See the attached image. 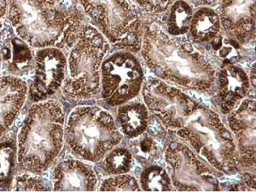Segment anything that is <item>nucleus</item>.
Segmentation results:
<instances>
[{
  "instance_id": "obj_26",
  "label": "nucleus",
  "mask_w": 256,
  "mask_h": 192,
  "mask_svg": "<svg viewBox=\"0 0 256 192\" xmlns=\"http://www.w3.org/2000/svg\"><path fill=\"white\" fill-rule=\"evenodd\" d=\"M158 164H159L160 166H164V163L163 161L158 162Z\"/></svg>"
},
{
  "instance_id": "obj_24",
  "label": "nucleus",
  "mask_w": 256,
  "mask_h": 192,
  "mask_svg": "<svg viewBox=\"0 0 256 192\" xmlns=\"http://www.w3.org/2000/svg\"><path fill=\"white\" fill-rule=\"evenodd\" d=\"M170 147L172 148H176V147H177V144L172 143V144H171Z\"/></svg>"
},
{
  "instance_id": "obj_19",
  "label": "nucleus",
  "mask_w": 256,
  "mask_h": 192,
  "mask_svg": "<svg viewBox=\"0 0 256 192\" xmlns=\"http://www.w3.org/2000/svg\"><path fill=\"white\" fill-rule=\"evenodd\" d=\"M148 131H150V132H152V134H154V132H156L157 131V129L156 128L154 127V128H150V130H148Z\"/></svg>"
},
{
  "instance_id": "obj_3",
  "label": "nucleus",
  "mask_w": 256,
  "mask_h": 192,
  "mask_svg": "<svg viewBox=\"0 0 256 192\" xmlns=\"http://www.w3.org/2000/svg\"><path fill=\"white\" fill-rule=\"evenodd\" d=\"M68 56L61 90L72 100L95 97L100 84V68L110 43L96 27L84 24Z\"/></svg>"
},
{
  "instance_id": "obj_22",
  "label": "nucleus",
  "mask_w": 256,
  "mask_h": 192,
  "mask_svg": "<svg viewBox=\"0 0 256 192\" xmlns=\"http://www.w3.org/2000/svg\"><path fill=\"white\" fill-rule=\"evenodd\" d=\"M224 136L226 137V138H230V134H228V132H224Z\"/></svg>"
},
{
  "instance_id": "obj_8",
  "label": "nucleus",
  "mask_w": 256,
  "mask_h": 192,
  "mask_svg": "<svg viewBox=\"0 0 256 192\" xmlns=\"http://www.w3.org/2000/svg\"><path fill=\"white\" fill-rule=\"evenodd\" d=\"M222 27L232 40L248 44L255 40L256 0H222Z\"/></svg>"
},
{
  "instance_id": "obj_17",
  "label": "nucleus",
  "mask_w": 256,
  "mask_h": 192,
  "mask_svg": "<svg viewBox=\"0 0 256 192\" xmlns=\"http://www.w3.org/2000/svg\"><path fill=\"white\" fill-rule=\"evenodd\" d=\"M188 1L192 6L196 8L200 6L216 8L221 2V0H188Z\"/></svg>"
},
{
  "instance_id": "obj_5",
  "label": "nucleus",
  "mask_w": 256,
  "mask_h": 192,
  "mask_svg": "<svg viewBox=\"0 0 256 192\" xmlns=\"http://www.w3.org/2000/svg\"><path fill=\"white\" fill-rule=\"evenodd\" d=\"M84 13L114 47L136 51L144 36L140 16L128 0H79Z\"/></svg>"
},
{
  "instance_id": "obj_6",
  "label": "nucleus",
  "mask_w": 256,
  "mask_h": 192,
  "mask_svg": "<svg viewBox=\"0 0 256 192\" xmlns=\"http://www.w3.org/2000/svg\"><path fill=\"white\" fill-rule=\"evenodd\" d=\"M67 64L62 50L52 47L38 50L33 80L28 86L30 99L34 102H42L58 91L65 80Z\"/></svg>"
},
{
  "instance_id": "obj_14",
  "label": "nucleus",
  "mask_w": 256,
  "mask_h": 192,
  "mask_svg": "<svg viewBox=\"0 0 256 192\" xmlns=\"http://www.w3.org/2000/svg\"><path fill=\"white\" fill-rule=\"evenodd\" d=\"M52 190V182L36 174L25 172L16 176L14 191L50 192Z\"/></svg>"
},
{
  "instance_id": "obj_9",
  "label": "nucleus",
  "mask_w": 256,
  "mask_h": 192,
  "mask_svg": "<svg viewBox=\"0 0 256 192\" xmlns=\"http://www.w3.org/2000/svg\"><path fill=\"white\" fill-rule=\"evenodd\" d=\"M51 180L54 192H94L98 182L92 166L77 159H66L57 164Z\"/></svg>"
},
{
  "instance_id": "obj_7",
  "label": "nucleus",
  "mask_w": 256,
  "mask_h": 192,
  "mask_svg": "<svg viewBox=\"0 0 256 192\" xmlns=\"http://www.w3.org/2000/svg\"><path fill=\"white\" fill-rule=\"evenodd\" d=\"M137 62L131 54L118 52L102 62L100 68L102 98L106 104H116V99L129 94L126 80L134 79L140 74Z\"/></svg>"
},
{
  "instance_id": "obj_27",
  "label": "nucleus",
  "mask_w": 256,
  "mask_h": 192,
  "mask_svg": "<svg viewBox=\"0 0 256 192\" xmlns=\"http://www.w3.org/2000/svg\"><path fill=\"white\" fill-rule=\"evenodd\" d=\"M211 44H208L207 46H206V50H208V51H210V48H211Z\"/></svg>"
},
{
  "instance_id": "obj_30",
  "label": "nucleus",
  "mask_w": 256,
  "mask_h": 192,
  "mask_svg": "<svg viewBox=\"0 0 256 192\" xmlns=\"http://www.w3.org/2000/svg\"><path fill=\"white\" fill-rule=\"evenodd\" d=\"M148 81L150 82V81H152V76H150V77H148Z\"/></svg>"
},
{
  "instance_id": "obj_20",
  "label": "nucleus",
  "mask_w": 256,
  "mask_h": 192,
  "mask_svg": "<svg viewBox=\"0 0 256 192\" xmlns=\"http://www.w3.org/2000/svg\"><path fill=\"white\" fill-rule=\"evenodd\" d=\"M230 60L232 61V62L233 64L236 63L238 62V59L236 58V56L232 57V58H230Z\"/></svg>"
},
{
  "instance_id": "obj_21",
  "label": "nucleus",
  "mask_w": 256,
  "mask_h": 192,
  "mask_svg": "<svg viewBox=\"0 0 256 192\" xmlns=\"http://www.w3.org/2000/svg\"><path fill=\"white\" fill-rule=\"evenodd\" d=\"M134 170H136V173H140L142 171V169L140 168H139V166H136V169H134Z\"/></svg>"
},
{
  "instance_id": "obj_28",
  "label": "nucleus",
  "mask_w": 256,
  "mask_h": 192,
  "mask_svg": "<svg viewBox=\"0 0 256 192\" xmlns=\"http://www.w3.org/2000/svg\"><path fill=\"white\" fill-rule=\"evenodd\" d=\"M196 102H198V104H200V102H202V99L198 98V99H196Z\"/></svg>"
},
{
  "instance_id": "obj_25",
  "label": "nucleus",
  "mask_w": 256,
  "mask_h": 192,
  "mask_svg": "<svg viewBox=\"0 0 256 192\" xmlns=\"http://www.w3.org/2000/svg\"><path fill=\"white\" fill-rule=\"evenodd\" d=\"M218 84H214V90H216L217 89H218Z\"/></svg>"
},
{
  "instance_id": "obj_1",
  "label": "nucleus",
  "mask_w": 256,
  "mask_h": 192,
  "mask_svg": "<svg viewBox=\"0 0 256 192\" xmlns=\"http://www.w3.org/2000/svg\"><path fill=\"white\" fill-rule=\"evenodd\" d=\"M8 18L16 35L38 50L72 47L86 24L82 11L56 0H8Z\"/></svg>"
},
{
  "instance_id": "obj_15",
  "label": "nucleus",
  "mask_w": 256,
  "mask_h": 192,
  "mask_svg": "<svg viewBox=\"0 0 256 192\" xmlns=\"http://www.w3.org/2000/svg\"><path fill=\"white\" fill-rule=\"evenodd\" d=\"M130 163L127 152L123 150H118L110 153L102 164V170L108 174H120L126 172Z\"/></svg>"
},
{
  "instance_id": "obj_18",
  "label": "nucleus",
  "mask_w": 256,
  "mask_h": 192,
  "mask_svg": "<svg viewBox=\"0 0 256 192\" xmlns=\"http://www.w3.org/2000/svg\"><path fill=\"white\" fill-rule=\"evenodd\" d=\"M8 0H0V34L4 26V20L8 15Z\"/></svg>"
},
{
  "instance_id": "obj_31",
  "label": "nucleus",
  "mask_w": 256,
  "mask_h": 192,
  "mask_svg": "<svg viewBox=\"0 0 256 192\" xmlns=\"http://www.w3.org/2000/svg\"><path fill=\"white\" fill-rule=\"evenodd\" d=\"M253 84H254V86H255V84H255V78H254V79H253Z\"/></svg>"
},
{
  "instance_id": "obj_29",
  "label": "nucleus",
  "mask_w": 256,
  "mask_h": 192,
  "mask_svg": "<svg viewBox=\"0 0 256 192\" xmlns=\"http://www.w3.org/2000/svg\"><path fill=\"white\" fill-rule=\"evenodd\" d=\"M150 124L153 125V124H154V120H150Z\"/></svg>"
},
{
  "instance_id": "obj_4",
  "label": "nucleus",
  "mask_w": 256,
  "mask_h": 192,
  "mask_svg": "<svg viewBox=\"0 0 256 192\" xmlns=\"http://www.w3.org/2000/svg\"><path fill=\"white\" fill-rule=\"evenodd\" d=\"M120 138L110 114L95 105L72 110L65 126V140L79 158L99 162Z\"/></svg>"
},
{
  "instance_id": "obj_16",
  "label": "nucleus",
  "mask_w": 256,
  "mask_h": 192,
  "mask_svg": "<svg viewBox=\"0 0 256 192\" xmlns=\"http://www.w3.org/2000/svg\"><path fill=\"white\" fill-rule=\"evenodd\" d=\"M139 8L152 14H161L168 11L174 0H132Z\"/></svg>"
},
{
  "instance_id": "obj_10",
  "label": "nucleus",
  "mask_w": 256,
  "mask_h": 192,
  "mask_svg": "<svg viewBox=\"0 0 256 192\" xmlns=\"http://www.w3.org/2000/svg\"><path fill=\"white\" fill-rule=\"evenodd\" d=\"M222 29L218 12L211 8L202 6L194 12L189 35L196 43L209 42L220 35Z\"/></svg>"
},
{
  "instance_id": "obj_12",
  "label": "nucleus",
  "mask_w": 256,
  "mask_h": 192,
  "mask_svg": "<svg viewBox=\"0 0 256 192\" xmlns=\"http://www.w3.org/2000/svg\"><path fill=\"white\" fill-rule=\"evenodd\" d=\"M194 12L190 4L184 0L174 2L166 16L169 35L180 36L188 33Z\"/></svg>"
},
{
  "instance_id": "obj_11",
  "label": "nucleus",
  "mask_w": 256,
  "mask_h": 192,
  "mask_svg": "<svg viewBox=\"0 0 256 192\" xmlns=\"http://www.w3.org/2000/svg\"><path fill=\"white\" fill-rule=\"evenodd\" d=\"M18 145L14 134H9L6 140L0 144V186L6 188L11 184L16 172Z\"/></svg>"
},
{
  "instance_id": "obj_13",
  "label": "nucleus",
  "mask_w": 256,
  "mask_h": 192,
  "mask_svg": "<svg viewBox=\"0 0 256 192\" xmlns=\"http://www.w3.org/2000/svg\"><path fill=\"white\" fill-rule=\"evenodd\" d=\"M8 45L11 47L8 58H12V67L16 72H26L34 66L35 54L32 52V48L16 35L15 32L14 35L9 38Z\"/></svg>"
},
{
  "instance_id": "obj_23",
  "label": "nucleus",
  "mask_w": 256,
  "mask_h": 192,
  "mask_svg": "<svg viewBox=\"0 0 256 192\" xmlns=\"http://www.w3.org/2000/svg\"><path fill=\"white\" fill-rule=\"evenodd\" d=\"M249 96H252L253 98H255L256 94L254 91H250V93H249Z\"/></svg>"
},
{
  "instance_id": "obj_2",
  "label": "nucleus",
  "mask_w": 256,
  "mask_h": 192,
  "mask_svg": "<svg viewBox=\"0 0 256 192\" xmlns=\"http://www.w3.org/2000/svg\"><path fill=\"white\" fill-rule=\"evenodd\" d=\"M65 141V113L58 100L32 105L17 138V160L24 172H44L58 158Z\"/></svg>"
}]
</instances>
